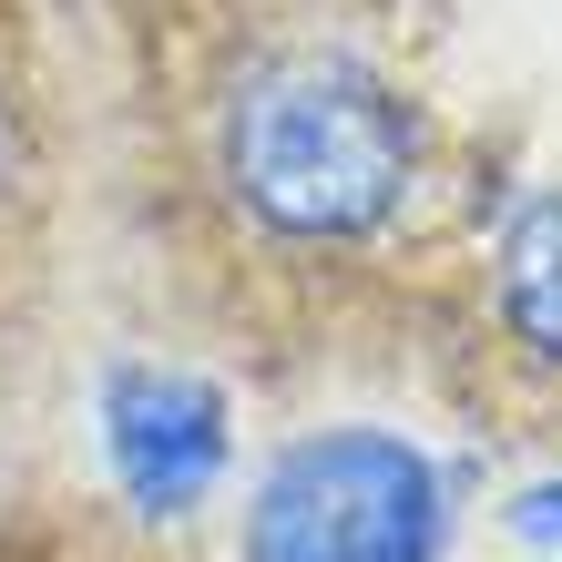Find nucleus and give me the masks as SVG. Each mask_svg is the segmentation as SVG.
<instances>
[{"instance_id": "f257e3e1", "label": "nucleus", "mask_w": 562, "mask_h": 562, "mask_svg": "<svg viewBox=\"0 0 562 562\" xmlns=\"http://www.w3.org/2000/svg\"><path fill=\"white\" fill-rule=\"evenodd\" d=\"M450 113L338 11L236 21L184 82V205L256 286L327 296L389 277L450 215Z\"/></svg>"}, {"instance_id": "f03ea898", "label": "nucleus", "mask_w": 562, "mask_h": 562, "mask_svg": "<svg viewBox=\"0 0 562 562\" xmlns=\"http://www.w3.org/2000/svg\"><path fill=\"white\" fill-rule=\"evenodd\" d=\"M471 521V460L419 419L317 409L246 450L225 502V562H450Z\"/></svg>"}, {"instance_id": "7ed1b4c3", "label": "nucleus", "mask_w": 562, "mask_h": 562, "mask_svg": "<svg viewBox=\"0 0 562 562\" xmlns=\"http://www.w3.org/2000/svg\"><path fill=\"white\" fill-rule=\"evenodd\" d=\"M72 440H82L92 502L144 542L215 532L236 481H246V400H236V379L215 358L154 348V338H123V348H103L82 369Z\"/></svg>"}, {"instance_id": "20e7f679", "label": "nucleus", "mask_w": 562, "mask_h": 562, "mask_svg": "<svg viewBox=\"0 0 562 562\" xmlns=\"http://www.w3.org/2000/svg\"><path fill=\"white\" fill-rule=\"evenodd\" d=\"M471 327L481 358L532 400H562V175L512 184L471 236Z\"/></svg>"}, {"instance_id": "39448f33", "label": "nucleus", "mask_w": 562, "mask_h": 562, "mask_svg": "<svg viewBox=\"0 0 562 562\" xmlns=\"http://www.w3.org/2000/svg\"><path fill=\"white\" fill-rule=\"evenodd\" d=\"M31 205H42V103H31L21 52L0 42V277L31 246Z\"/></svg>"}, {"instance_id": "423d86ee", "label": "nucleus", "mask_w": 562, "mask_h": 562, "mask_svg": "<svg viewBox=\"0 0 562 562\" xmlns=\"http://www.w3.org/2000/svg\"><path fill=\"white\" fill-rule=\"evenodd\" d=\"M491 521H502V542L512 552H532V562H562V460L532 481H512L502 502H491Z\"/></svg>"}, {"instance_id": "0eeeda50", "label": "nucleus", "mask_w": 562, "mask_h": 562, "mask_svg": "<svg viewBox=\"0 0 562 562\" xmlns=\"http://www.w3.org/2000/svg\"><path fill=\"white\" fill-rule=\"evenodd\" d=\"M512 562H532V552H512Z\"/></svg>"}]
</instances>
